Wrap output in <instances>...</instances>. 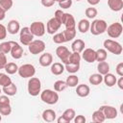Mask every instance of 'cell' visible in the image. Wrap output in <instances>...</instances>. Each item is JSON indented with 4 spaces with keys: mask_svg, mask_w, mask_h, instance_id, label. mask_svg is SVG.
<instances>
[{
    "mask_svg": "<svg viewBox=\"0 0 123 123\" xmlns=\"http://www.w3.org/2000/svg\"><path fill=\"white\" fill-rule=\"evenodd\" d=\"M10 104V98L8 95H0V106Z\"/></svg>",
    "mask_w": 123,
    "mask_h": 123,
    "instance_id": "cell-46",
    "label": "cell"
},
{
    "mask_svg": "<svg viewBox=\"0 0 123 123\" xmlns=\"http://www.w3.org/2000/svg\"><path fill=\"white\" fill-rule=\"evenodd\" d=\"M53 41H54L55 43H57V44H62V43L65 42L64 36H63L62 32V33H57V34H55V35L53 36Z\"/></svg>",
    "mask_w": 123,
    "mask_h": 123,
    "instance_id": "cell-41",
    "label": "cell"
},
{
    "mask_svg": "<svg viewBox=\"0 0 123 123\" xmlns=\"http://www.w3.org/2000/svg\"><path fill=\"white\" fill-rule=\"evenodd\" d=\"M12 112V107L10 104L0 106V114L1 115H10Z\"/></svg>",
    "mask_w": 123,
    "mask_h": 123,
    "instance_id": "cell-42",
    "label": "cell"
},
{
    "mask_svg": "<svg viewBox=\"0 0 123 123\" xmlns=\"http://www.w3.org/2000/svg\"><path fill=\"white\" fill-rule=\"evenodd\" d=\"M2 91H3L6 95H8V96H13V95H15L16 92H17V87H16V86H15L13 83H12V84H10V85L7 86H3Z\"/></svg>",
    "mask_w": 123,
    "mask_h": 123,
    "instance_id": "cell-24",
    "label": "cell"
},
{
    "mask_svg": "<svg viewBox=\"0 0 123 123\" xmlns=\"http://www.w3.org/2000/svg\"><path fill=\"white\" fill-rule=\"evenodd\" d=\"M31 33L34 35V37H42L45 34V25L41 21H35L31 24L29 27Z\"/></svg>",
    "mask_w": 123,
    "mask_h": 123,
    "instance_id": "cell-9",
    "label": "cell"
},
{
    "mask_svg": "<svg viewBox=\"0 0 123 123\" xmlns=\"http://www.w3.org/2000/svg\"><path fill=\"white\" fill-rule=\"evenodd\" d=\"M85 46H86L85 41L82 40V39H80V38L75 39V40L72 42V44H71L72 51H73V52H77V53H82L83 50L85 49Z\"/></svg>",
    "mask_w": 123,
    "mask_h": 123,
    "instance_id": "cell-20",
    "label": "cell"
},
{
    "mask_svg": "<svg viewBox=\"0 0 123 123\" xmlns=\"http://www.w3.org/2000/svg\"><path fill=\"white\" fill-rule=\"evenodd\" d=\"M97 70L101 75H105L110 72V65L107 62H99L97 64Z\"/></svg>",
    "mask_w": 123,
    "mask_h": 123,
    "instance_id": "cell-27",
    "label": "cell"
},
{
    "mask_svg": "<svg viewBox=\"0 0 123 123\" xmlns=\"http://www.w3.org/2000/svg\"><path fill=\"white\" fill-rule=\"evenodd\" d=\"M122 31H123V27H122L121 23H119V22L111 23L110 26L107 27V30H106V32L108 33L109 37H111V38L119 37L121 36V34H122Z\"/></svg>",
    "mask_w": 123,
    "mask_h": 123,
    "instance_id": "cell-5",
    "label": "cell"
},
{
    "mask_svg": "<svg viewBox=\"0 0 123 123\" xmlns=\"http://www.w3.org/2000/svg\"><path fill=\"white\" fill-rule=\"evenodd\" d=\"M41 90L40 80L37 77H31L28 82V92L32 96H37Z\"/></svg>",
    "mask_w": 123,
    "mask_h": 123,
    "instance_id": "cell-3",
    "label": "cell"
},
{
    "mask_svg": "<svg viewBox=\"0 0 123 123\" xmlns=\"http://www.w3.org/2000/svg\"><path fill=\"white\" fill-rule=\"evenodd\" d=\"M89 92H90V88L87 85L82 84V85H78L76 87V93L80 97H86L88 96Z\"/></svg>",
    "mask_w": 123,
    "mask_h": 123,
    "instance_id": "cell-18",
    "label": "cell"
},
{
    "mask_svg": "<svg viewBox=\"0 0 123 123\" xmlns=\"http://www.w3.org/2000/svg\"><path fill=\"white\" fill-rule=\"evenodd\" d=\"M40 2H41V5L43 7H45V8L52 7L54 5V3H55L54 0H40Z\"/></svg>",
    "mask_w": 123,
    "mask_h": 123,
    "instance_id": "cell-47",
    "label": "cell"
},
{
    "mask_svg": "<svg viewBox=\"0 0 123 123\" xmlns=\"http://www.w3.org/2000/svg\"><path fill=\"white\" fill-rule=\"evenodd\" d=\"M6 37H7V28L3 24H0V40L5 39Z\"/></svg>",
    "mask_w": 123,
    "mask_h": 123,
    "instance_id": "cell-45",
    "label": "cell"
},
{
    "mask_svg": "<svg viewBox=\"0 0 123 123\" xmlns=\"http://www.w3.org/2000/svg\"><path fill=\"white\" fill-rule=\"evenodd\" d=\"M12 80H11V78L7 75V74H5V73H0V86L3 87V86H9L10 84H12Z\"/></svg>",
    "mask_w": 123,
    "mask_h": 123,
    "instance_id": "cell-37",
    "label": "cell"
},
{
    "mask_svg": "<svg viewBox=\"0 0 123 123\" xmlns=\"http://www.w3.org/2000/svg\"><path fill=\"white\" fill-rule=\"evenodd\" d=\"M115 70H116L117 75H119V76H123V62H119V63L116 65Z\"/></svg>",
    "mask_w": 123,
    "mask_h": 123,
    "instance_id": "cell-49",
    "label": "cell"
},
{
    "mask_svg": "<svg viewBox=\"0 0 123 123\" xmlns=\"http://www.w3.org/2000/svg\"><path fill=\"white\" fill-rule=\"evenodd\" d=\"M4 69L6 70V72H7L8 74L12 75V74H14V73H16V72L18 71V66H17V64L14 63V62H8V63L6 64V66H5Z\"/></svg>",
    "mask_w": 123,
    "mask_h": 123,
    "instance_id": "cell-32",
    "label": "cell"
},
{
    "mask_svg": "<svg viewBox=\"0 0 123 123\" xmlns=\"http://www.w3.org/2000/svg\"><path fill=\"white\" fill-rule=\"evenodd\" d=\"M82 58L88 63L94 62L96 61V51L91 48H86L83 50Z\"/></svg>",
    "mask_w": 123,
    "mask_h": 123,
    "instance_id": "cell-14",
    "label": "cell"
},
{
    "mask_svg": "<svg viewBox=\"0 0 123 123\" xmlns=\"http://www.w3.org/2000/svg\"><path fill=\"white\" fill-rule=\"evenodd\" d=\"M50 70H51V73L54 74V75H61L63 73L64 71V65L61 62H54L51 64V67H50Z\"/></svg>",
    "mask_w": 123,
    "mask_h": 123,
    "instance_id": "cell-23",
    "label": "cell"
},
{
    "mask_svg": "<svg viewBox=\"0 0 123 123\" xmlns=\"http://www.w3.org/2000/svg\"><path fill=\"white\" fill-rule=\"evenodd\" d=\"M61 26H62V22L57 18L52 17L51 19H49V21L46 24V32L49 35H54L57 31H59Z\"/></svg>",
    "mask_w": 123,
    "mask_h": 123,
    "instance_id": "cell-10",
    "label": "cell"
},
{
    "mask_svg": "<svg viewBox=\"0 0 123 123\" xmlns=\"http://www.w3.org/2000/svg\"><path fill=\"white\" fill-rule=\"evenodd\" d=\"M63 13H64V12H63L62 10H57V11L55 12V15H54V17L57 18L58 20H60V21L62 22V18Z\"/></svg>",
    "mask_w": 123,
    "mask_h": 123,
    "instance_id": "cell-50",
    "label": "cell"
},
{
    "mask_svg": "<svg viewBox=\"0 0 123 123\" xmlns=\"http://www.w3.org/2000/svg\"><path fill=\"white\" fill-rule=\"evenodd\" d=\"M116 84L120 89H123V76H120V78L116 81Z\"/></svg>",
    "mask_w": 123,
    "mask_h": 123,
    "instance_id": "cell-51",
    "label": "cell"
},
{
    "mask_svg": "<svg viewBox=\"0 0 123 123\" xmlns=\"http://www.w3.org/2000/svg\"><path fill=\"white\" fill-rule=\"evenodd\" d=\"M12 48V41H4L0 43V52L3 54H8L11 52Z\"/></svg>",
    "mask_w": 123,
    "mask_h": 123,
    "instance_id": "cell-36",
    "label": "cell"
},
{
    "mask_svg": "<svg viewBox=\"0 0 123 123\" xmlns=\"http://www.w3.org/2000/svg\"><path fill=\"white\" fill-rule=\"evenodd\" d=\"M108 58V53L106 49L100 48L98 50H96V61L97 62H103L106 61Z\"/></svg>",
    "mask_w": 123,
    "mask_h": 123,
    "instance_id": "cell-31",
    "label": "cell"
},
{
    "mask_svg": "<svg viewBox=\"0 0 123 123\" xmlns=\"http://www.w3.org/2000/svg\"><path fill=\"white\" fill-rule=\"evenodd\" d=\"M103 81H104V83H105V85H106L107 86L111 87V86H113L114 85H116L117 79H116V77H115L113 74H111V73L109 72V73H107V74L104 75Z\"/></svg>",
    "mask_w": 123,
    "mask_h": 123,
    "instance_id": "cell-22",
    "label": "cell"
},
{
    "mask_svg": "<svg viewBox=\"0 0 123 123\" xmlns=\"http://www.w3.org/2000/svg\"><path fill=\"white\" fill-rule=\"evenodd\" d=\"M108 27V24L105 20L103 19H95L90 23L89 26V31L93 36H98L106 32Z\"/></svg>",
    "mask_w": 123,
    "mask_h": 123,
    "instance_id": "cell-1",
    "label": "cell"
},
{
    "mask_svg": "<svg viewBox=\"0 0 123 123\" xmlns=\"http://www.w3.org/2000/svg\"><path fill=\"white\" fill-rule=\"evenodd\" d=\"M81 59H82V57H81L80 53H77V52H72V53H70L68 63H69V62H72V63H80Z\"/></svg>",
    "mask_w": 123,
    "mask_h": 123,
    "instance_id": "cell-38",
    "label": "cell"
},
{
    "mask_svg": "<svg viewBox=\"0 0 123 123\" xmlns=\"http://www.w3.org/2000/svg\"><path fill=\"white\" fill-rule=\"evenodd\" d=\"M19 40L20 42L25 45V46H28L31 41L34 40V35L31 33L30 31V28L29 27H23L20 31H19Z\"/></svg>",
    "mask_w": 123,
    "mask_h": 123,
    "instance_id": "cell-7",
    "label": "cell"
},
{
    "mask_svg": "<svg viewBox=\"0 0 123 123\" xmlns=\"http://www.w3.org/2000/svg\"><path fill=\"white\" fill-rule=\"evenodd\" d=\"M41 116H42V119L46 122H53L56 120V112L51 109H47L43 111Z\"/></svg>",
    "mask_w": 123,
    "mask_h": 123,
    "instance_id": "cell-21",
    "label": "cell"
},
{
    "mask_svg": "<svg viewBox=\"0 0 123 123\" xmlns=\"http://www.w3.org/2000/svg\"><path fill=\"white\" fill-rule=\"evenodd\" d=\"M12 0H0V7L4 10V11H9L11 10V8L12 7Z\"/></svg>",
    "mask_w": 123,
    "mask_h": 123,
    "instance_id": "cell-39",
    "label": "cell"
},
{
    "mask_svg": "<svg viewBox=\"0 0 123 123\" xmlns=\"http://www.w3.org/2000/svg\"><path fill=\"white\" fill-rule=\"evenodd\" d=\"M18 74L21 78H31L36 74V68L31 63H25L22 64L20 67H18Z\"/></svg>",
    "mask_w": 123,
    "mask_h": 123,
    "instance_id": "cell-6",
    "label": "cell"
},
{
    "mask_svg": "<svg viewBox=\"0 0 123 123\" xmlns=\"http://www.w3.org/2000/svg\"><path fill=\"white\" fill-rule=\"evenodd\" d=\"M64 69H66V71L68 73L74 74V73H76V72L79 71V69H80V63H72V62L66 63L64 65Z\"/></svg>",
    "mask_w": 123,
    "mask_h": 123,
    "instance_id": "cell-30",
    "label": "cell"
},
{
    "mask_svg": "<svg viewBox=\"0 0 123 123\" xmlns=\"http://www.w3.org/2000/svg\"><path fill=\"white\" fill-rule=\"evenodd\" d=\"M92 120L96 123H101V122H104L106 120V118H105V115L102 112V111L97 110L92 113Z\"/></svg>",
    "mask_w": 123,
    "mask_h": 123,
    "instance_id": "cell-29",
    "label": "cell"
},
{
    "mask_svg": "<svg viewBox=\"0 0 123 123\" xmlns=\"http://www.w3.org/2000/svg\"><path fill=\"white\" fill-rule=\"evenodd\" d=\"M62 24L65 26V29H73L76 27V21L71 13L64 12L62 18Z\"/></svg>",
    "mask_w": 123,
    "mask_h": 123,
    "instance_id": "cell-13",
    "label": "cell"
},
{
    "mask_svg": "<svg viewBox=\"0 0 123 123\" xmlns=\"http://www.w3.org/2000/svg\"><path fill=\"white\" fill-rule=\"evenodd\" d=\"M99 110L102 111V112L104 113L106 119H114V118H116L117 113H118L117 110L112 106L104 105V106H101L99 108Z\"/></svg>",
    "mask_w": 123,
    "mask_h": 123,
    "instance_id": "cell-11",
    "label": "cell"
},
{
    "mask_svg": "<svg viewBox=\"0 0 123 123\" xmlns=\"http://www.w3.org/2000/svg\"><path fill=\"white\" fill-rule=\"evenodd\" d=\"M52 62H53V56L50 53H44L39 57V64L43 67L51 65Z\"/></svg>",
    "mask_w": 123,
    "mask_h": 123,
    "instance_id": "cell-17",
    "label": "cell"
},
{
    "mask_svg": "<svg viewBox=\"0 0 123 123\" xmlns=\"http://www.w3.org/2000/svg\"><path fill=\"white\" fill-rule=\"evenodd\" d=\"M109 8L113 12H119L123 9V0H108Z\"/></svg>",
    "mask_w": 123,
    "mask_h": 123,
    "instance_id": "cell-19",
    "label": "cell"
},
{
    "mask_svg": "<svg viewBox=\"0 0 123 123\" xmlns=\"http://www.w3.org/2000/svg\"><path fill=\"white\" fill-rule=\"evenodd\" d=\"M63 36H64V39H65V42L67 41H70L72 40L73 38H75L76 37V29L73 28V29H65L63 32H62Z\"/></svg>",
    "mask_w": 123,
    "mask_h": 123,
    "instance_id": "cell-28",
    "label": "cell"
},
{
    "mask_svg": "<svg viewBox=\"0 0 123 123\" xmlns=\"http://www.w3.org/2000/svg\"><path fill=\"white\" fill-rule=\"evenodd\" d=\"M54 1H55V2H58V3H59V2H62V1H64V0H54Z\"/></svg>",
    "mask_w": 123,
    "mask_h": 123,
    "instance_id": "cell-55",
    "label": "cell"
},
{
    "mask_svg": "<svg viewBox=\"0 0 123 123\" xmlns=\"http://www.w3.org/2000/svg\"><path fill=\"white\" fill-rule=\"evenodd\" d=\"M76 1H81V0H76Z\"/></svg>",
    "mask_w": 123,
    "mask_h": 123,
    "instance_id": "cell-58",
    "label": "cell"
},
{
    "mask_svg": "<svg viewBox=\"0 0 123 123\" xmlns=\"http://www.w3.org/2000/svg\"><path fill=\"white\" fill-rule=\"evenodd\" d=\"M40 99L42 100V102L48 105H54L59 101V94L57 91L44 89L42 92H40Z\"/></svg>",
    "mask_w": 123,
    "mask_h": 123,
    "instance_id": "cell-2",
    "label": "cell"
},
{
    "mask_svg": "<svg viewBox=\"0 0 123 123\" xmlns=\"http://www.w3.org/2000/svg\"><path fill=\"white\" fill-rule=\"evenodd\" d=\"M11 55L13 59L19 60L23 56V48L15 41H12V48H11Z\"/></svg>",
    "mask_w": 123,
    "mask_h": 123,
    "instance_id": "cell-15",
    "label": "cell"
},
{
    "mask_svg": "<svg viewBox=\"0 0 123 123\" xmlns=\"http://www.w3.org/2000/svg\"><path fill=\"white\" fill-rule=\"evenodd\" d=\"M28 49L31 54L37 55L42 53L45 50V43L40 39H36L31 41V43L28 45Z\"/></svg>",
    "mask_w": 123,
    "mask_h": 123,
    "instance_id": "cell-8",
    "label": "cell"
},
{
    "mask_svg": "<svg viewBox=\"0 0 123 123\" xmlns=\"http://www.w3.org/2000/svg\"><path fill=\"white\" fill-rule=\"evenodd\" d=\"M7 31L8 33H10L11 35H15L17 34L19 31H20V25H19V22L15 19H12V20H10L9 23H8V26H7Z\"/></svg>",
    "mask_w": 123,
    "mask_h": 123,
    "instance_id": "cell-16",
    "label": "cell"
},
{
    "mask_svg": "<svg viewBox=\"0 0 123 123\" xmlns=\"http://www.w3.org/2000/svg\"><path fill=\"white\" fill-rule=\"evenodd\" d=\"M5 16H6V11H4V10L0 7V21L3 20V19L5 18Z\"/></svg>",
    "mask_w": 123,
    "mask_h": 123,
    "instance_id": "cell-52",
    "label": "cell"
},
{
    "mask_svg": "<svg viewBox=\"0 0 123 123\" xmlns=\"http://www.w3.org/2000/svg\"><path fill=\"white\" fill-rule=\"evenodd\" d=\"M74 122L75 123H85L86 122V117L84 116V115H75V117H74Z\"/></svg>",
    "mask_w": 123,
    "mask_h": 123,
    "instance_id": "cell-48",
    "label": "cell"
},
{
    "mask_svg": "<svg viewBox=\"0 0 123 123\" xmlns=\"http://www.w3.org/2000/svg\"><path fill=\"white\" fill-rule=\"evenodd\" d=\"M7 63H8V62H7L6 54H3L0 52V69H4Z\"/></svg>",
    "mask_w": 123,
    "mask_h": 123,
    "instance_id": "cell-44",
    "label": "cell"
},
{
    "mask_svg": "<svg viewBox=\"0 0 123 123\" xmlns=\"http://www.w3.org/2000/svg\"><path fill=\"white\" fill-rule=\"evenodd\" d=\"M59 6L62 9H69L72 6V0H64V1L59 2Z\"/></svg>",
    "mask_w": 123,
    "mask_h": 123,
    "instance_id": "cell-43",
    "label": "cell"
},
{
    "mask_svg": "<svg viewBox=\"0 0 123 123\" xmlns=\"http://www.w3.org/2000/svg\"><path fill=\"white\" fill-rule=\"evenodd\" d=\"M88 82L93 86H98L103 82V75H101L100 73H94L89 76Z\"/></svg>",
    "mask_w": 123,
    "mask_h": 123,
    "instance_id": "cell-26",
    "label": "cell"
},
{
    "mask_svg": "<svg viewBox=\"0 0 123 123\" xmlns=\"http://www.w3.org/2000/svg\"><path fill=\"white\" fill-rule=\"evenodd\" d=\"M67 86H70V87H75L77 86L78 83H79V78L76 76V75H70L66 78V81H65Z\"/></svg>",
    "mask_w": 123,
    "mask_h": 123,
    "instance_id": "cell-33",
    "label": "cell"
},
{
    "mask_svg": "<svg viewBox=\"0 0 123 123\" xmlns=\"http://www.w3.org/2000/svg\"><path fill=\"white\" fill-rule=\"evenodd\" d=\"M70 51L65 47V46H59L56 49V54L58 56V58L62 61V62H63L64 64L68 63L69 61V56H70Z\"/></svg>",
    "mask_w": 123,
    "mask_h": 123,
    "instance_id": "cell-12",
    "label": "cell"
},
{
    "mask_svg": "<svg viewBox=\"0 0 123 123\" xmlns=\"http://www.w3.org/2000/svg\"><path fill=\"white\" fill-rule=\"evenodd\" d=\"M104 48L114 55H120L122 53V46L119 42L112 39H106L103 43Z\"/></svg>",
    "mask_w": 123,
    "mask_h": 123,
    "instance_id": "cell-4",
    "label": "cell"
},
{
    "mask_svg": "<svg viewBox=\"0 0 123 123\" xmlns=\"http://www.w3.org/2000/svg\"><path fill=\"white\" fill-rule=\"evenodd\" d=\"M1 92H2V90H1V88H0V94H1Z\"/></svg>",
    "mask_w": 123,
    "mask_h": 123,
    "instance_id": "cell-57",
    "label": "cell"
},
{
    "mask_svg": "<svg viewBox=\"0 0 123 123\" xmlns=\"http://www.w3.org/2000/svg\"><path fill=\"white\" fill-rule=\"evenodd\" d=\"M1 120H2V116L0 115V121H1Z\"/></svg>",
    "mask_w": 123,
    "mask_h": 123,
    "instance_id": "cell-56",
    "label": "cell"
},
{
    "mask_svg": "<svg viewBox=\"0 0 123 123\" xmlns=\"http://www.w3.org/2000/svg\"><path fill=\"white\" fill-rule=\"evenodd\" d=\"M75 115H76L75 111H74L73 109H71V108L66 109V110L62 112V116H63V117H64L68 122H71V121L74 119Z\"/></svg>",
    "mask_w": 123,
    "mask_h": 123,
    "instance_id": "cell-34",
    "label": "cell"
},
{
    "mask_svg": "<svg viewBox=\"0 0 123 123\" xmlns=\"http://www.w3.org/2000/svg\"><path fill=\"white\" fill-rule=\"evenodd\" d=\"M89 26L90 22L87 19H81L78 23V30L82 34H86L87 31H89Z\"/></svg>",
    "mask_w": 123,
    "mask_h": 123,
    "instance_id": "cell-25",
    "label": "cell"
},
{
    "mask_svg": "<svg viewBox=\"0 0 123 123\" xmlns=\"http://www.w3.org/2000/svg\"><path fill=\"white\" fill-rule=\"evenodd\" d=\"M99 2H100V0H87V3L90 4L91 6H95V5H97Z\"/></svg>",
    "mask_w": 123,
    "mask_h": 123,
    "instance_id": "cell-54",
    "label": "cell"
},
{
    "mask_svg": "<svg viewBox=\"0 0 123 123\" xmlns=\"http://www.w3.org/2000/svg\"><path fill=\"white\" fill-rule=\"evenodd\" d=\"M86 12V17L87 18H90V19L95 18L96 15H97V10L95 8H93V7H89L87 9H86V12Z\"/></svg>",
    "mask_w": 123,
    "mask_h": 123,
    "instance_id": "cell-40",
    "label": "cell"
},
{
    "mask_svg": "<svg viewBox=\"0 0 123 123\" xmlns=\"http://www.w3.org/2000/svg\"><path fill=\"white\" fill-rule=\"evenodd\" d=\"M57 121H58V123H69V122H68V121H67V120H66L62 115V116H60V117L57 119Z\"/></svg>",
    "mask_w": 123,
    "mask_h": 123,
    "instance_id": "cell-53",
    "label": "cell"
},
{
    "mask_svg": "<svg viewBox=\"0 0 123 123\" xmlns=\"http://www.w3.org/2000/svg\"><path fill=\"white\" fill-rule=\"evenodd\" d=\"M66 87H67V85H66V83L64 81L58 80V81H56L54 83V89L57 92H61L62 90H64Z\"/></svg>",
    "mask_w": 123,
    "mask_h": 123,
    "instance_id": "cell-35",
    "label": "cell"
}]
</instances>
